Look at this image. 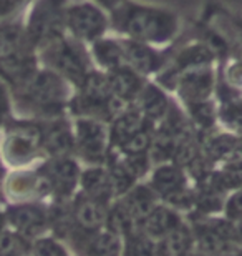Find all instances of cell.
<instances>
[{"label": "cell", "mask_w": 242, "mask_h": 256, "mask_svg": "<svg viewBox=\"0 0 242 256\" xmlns=\"http://www.w3.org/2000/svg\"><path fill=\"white\" fill-rule=\"evenodd\" d=\"M110 28L118 37L133 38L154 47L173 44L181 32L179 15L171 8L125 0L108 12Z\"/></svg>", "instance_id": "obj_1"}, {"label": "cell", "mask_w": 242, "mask_h": 256, "mask_svg": "<svg viewBox=\"0 0 242 256\" xmlns=\"http://www.w3.org/2000/svg\"><path fill=\"white\" fill-rule=\"evenodd\" d=\"M13 114L32 120H51L70 115L75 86L56 72L40 65L30 78L10 90Z\"/></svg>", "instance_id": "obj_2"}, {"label": "cell", "mask_w": 242, "mask_h": 256, "mask_svg": "<svg viewBox=\"0 0 242 256\" xmlns=\"http://www.w3.org/2000/svg\"><path fill=\"white\" fill-rule=\"evenodd\" d=\"M38 66V52L30 42L23 18L0 22V80L10 90H15L25 84Z\"/></svg>", "instance_id": "obj_3"}, {"label": "cell", "mask_w": 242, "mask_h": 256, "mask_svg": "<svg viewBox=\"0 0 242 256\" xmlns=\"http://www.w3.org/2000/svg\"><path fill=\"white\" fill-rule=\"evenodd\" d=\"M126 106L111 94L106 72L95 66L75 88L68 114L71 116H88L110 124Z\"/></svg>", "instance_id": "obj_4"}, {"label": "cell", "mask_w": 242, "mask_h": 256, "mask_svg": "<svg viewBox=\"0 0 242 256\" xmlns=\"http://www.w3.org/2000/svg\"><path fill=\"white\" fill-rule=\"evenodd\" d=\"M38 62L68 80L75 88L83 82L88 72L95 68L88 45L68 34L40 48Z\"/></svg>", "instance_id": "obj_5"}, {"label": "cell", "mask_w": 242, "mask_h": 256, "mask_svg": "<svg viewBox=\"0 0 242 256\" xmlns=\"http://www.w3.org/2000/svg\"><path fill=\"white\" fill-rule=\"evenodd\" d=\"M70 0H33L25 12L23 25L37 52L66 34V7Z\"/></svg>", "instance_id": "obj_6"}, {"label": "cell", "mask_w": 242, "mask_h": 256, "mask_svg": "<svg viewBox=\"0 0 242 256\" xmlns=\"http://www.w3.org/2000/svg\"><path fill=\"white\" fill-rule=\"evenodd\" d=\"M2 153L5 160L12 165H25L32 162L42 148V120L10 116L3 124Z\"/></svg>", "instance_id": "obj_7"}, {"label": "cell", "mask_w": 242, "mask_h": 256, "mask_svg": "<svg viewBox=\"0 0 242 256\" xmlns=\"http://www.w3.org/2000/svg\"><path fill=\"white\" fill-rule=\"evenodd\" d=\"M110 15L93 0L70 2L66 7V34L90 45L110 32Z\"/></svg>", "instance_id": "obj_8"}, {"label": "cell", "mask_w": 242, "mask_h": 256, "mask_svg": "<svg viewBox=\"0 0 242 256\" xmlns=\"http://www.w3.org/2000/svg\"><path fill=\"white\" fill-rule=\"evenodd\" d=\"M76 153L91 165L106 163L111 153L110 124L88 116H73Z\"/></svg>", "instance_id": "obj_9"}, {"label": "cell", "mask_w": 242, "mask_h": 256, "mask_svg": "<svg viewBox=\"0 0 242 256\" xmlns=\"http://www.w3.org/2000/svg\"><path fill=\"white\" fill-rule=\"evenodd\" d=\"M218 86V72L214 65H201L181 72L173 80L169 92L178 95L183 105L214 98Z\"/></svg>", "instance_id": "obj_10"}, {"label": "cell", "mask_w": 242, "mask_h": 256, "mask_svg": "<svg viewBox=\"0 0 242 256\" xmlns=\"http://www.w3.org/2000/svg\"><path fill=\"white\" fill-rule=\"evenodd\" d=\"M125 65L131 66L143 76H156L164 66H166L169 57L173 54V47L169 48H158L154 45L145 42H138L133 38L120 37Z\"/></svg>", "instance_id": "obj_11"}, {"label": "cell", "mask_w": 242, "mask_h": 256, "mask_svg": "<svg viewBox=\"0 0 242 256\" xmlns=\"http://www.w3.org/2000/svg\"><path fill=\"white\" fill-rule=\"evenodd\" d=\"M66 116L42 120V148L48 156H71L76 152L73 125Z\"/></svg>", "instance_id": "obj_12"}, {"label": "cell", "mask_w": 242, "mask_h": 256, "mask_svg": "<svg viewBox=\"0 0 242 256\" xmlns=\"http://www.w3.org/2000/svg\"><path fill=\"white\" fill-rule=\"evenodd\" d=\"M218 120L233 132H242V88L231 85L223 75H218L216 86Z\"/></svg>", "instance_id": "obj_13"}, {"label": "cell", "mask_w": 242, "mask_h": 256, "mask_svg": "<svg viewBox=\"0 0 242 256\" xmlns=\"http://www.w3.org/2000/svg\"><path fill=\"white\" fill-rule=\"evenodd\" d=\"M40 172L50 182L51 192L58 196H70L80 182V168L71 156H50V160L40 166Z\"/></svg>", "instance_id": "obj_14"}, {"label": "cell", "mask_w": 242, "mask_h": 256, "mask_svg": "<svg viewBox=\"0 0 242 256\" xmlns=\"http://www.w3.org/2000/svg\"><path fill=\"white\" fill-rule=\"evenodd\" d=\"M106 75L108 82H110L111 94L115 95V98L123 102L125 105L135 104L141 94V90L145 88L146 82L149 80L128 65H121L118 68L106 72Z\"/></svg>", "instance_id": "obj_15"}, {"label": "cell", "mask_w": 242, "mask_h": 256, "mask_svg": "<svg viewBox=\"0 0 242 256\" xmlns=\"http://www.w3.org/2000/svg\"><path fill=\"white\" fill-rule=\"evenodd\" d=\"M173 102L169 98L168 92L163 88L161 85H158L156 82H146L145 88L141 90L140 96L136 98L135 105L141 110V114L146 116L149 122H153L154 125L158 122H161L166 114L171 108Z\"/></svg>", "instance_id": "obj_16"}, {"label": "cell", "mask_w": 242, "mask_h": 256, "mask_svg": "<svg viewBox=\"0 0 242 256\" xmlns=\"http://www.w3.org/2000/svg\"><path fill=\"white\" fill-rule=\"evenodd\" d=\"M88 50L95 66L103 72H110L125 65V57H123V48L118 35L115 37L105 35V37L95 40L88 45Z\"/></svg>", "instance_id": "obj_17"}, {"label": "cell", "mask_w": 242, "mask_h": 256, "mask_svg": "<svg viewBox=\"0 0 242 256\" xmlns=\"http://www.w3.org/2000/svg\"><path fill=\"white\" fill-rule=\"evenodd\" d=\"M7 218L18 232L28 234V236L38 234L47 224V214H45L43 208L33 203L10 206L7 212Z\"/></svg>", "instance_id": "obj_18"}, {"label": "cell", "mask_w": 242, "mask_h": 256, "mask_svg": "<svg viewBox=\"0 0 242 256\" xmlns=\"http://www.w3.org/2000/svg\"><path fill=\"white\" fill-rule=\"evenodd\" d=\"M106 204L90 196H78L73 206V220L86 233L98 232L106 222Z\"/></svg>", "instance_id": "obj_19"}, {"label": "cell", "mask_w": 242, "mask_h": 256, "mask_svg": "<svg viewBox=\"0 0 242 256\" xmlns=\"http://www.w3.org/2000/svg\"><path fill=\"white\" fill-rule=\"evenodd\" d=\"M7 192L12 196H43L51 192L50 182L42 172H18L7 180Z\"/></svg>", "instance_id": "obj_20"}, {"label": "cell", "mask_w": 242, "mask_h": 256, "mask_svg": "<svg viewBox=\"0 0 242 256\" xmlns=\"http://www.w3.org/2000/svg\"><path fill=\"white\" fill-rule=\"evenodd\" d=\"M80 183L86 196L98 200V202H101L105 204L110 202L111 196L115 194L110 172H108V168L105 166L95 165V166H90L88 170L81 172Z\"/></svg>", "instance_id": "obj_21"}, {"label": "cell", "mask_w": 242, "mask_h": 256, "mask_svg": "<svg viewBox=\"0 0 242 256\" xmlns=\"http://www.w3.org/2000/svg\"><path fill=\"white\" fill-rule=\"evenodd\" d=\"M186 175L181 165L178 163H161L156 172L153 173L151 178V188L154 193L161 196H169L171 193H176L183 188H186Z\"/></svg>", "instance_id": "obj_22"}, {"label": "cell", "mask_w": 242, "mask_h": 256, "mask_svg": "<svg viewBox=\"0 0 242 256\" xmlns=\"http://www.w3.org/2000/svg\"><path fill=\"white\" fill-rule=\"evenodd\" d=\"M154 202H156V193L153 192L151 186H133L130 192L126 193L125 204L131 214L138 220V223L143 224L148 214L153 212Z\"/></svg>", "instance_id": "obj_23"}, {"label": "cell", "mask_w": 242, "mask_h": 256, "mask_svg": "<svg viewBox=\"0 0 242 256\" xmlns=\"http://www.w3.org/2000/svg\"><path fill=\"white\" fill-rule=\"evenodd\" d=\"M145 232L151 236H166L174 232L178 226H181L178 214L166 206H154L153 212L148 214V218L143 223Z\"/></svg>", "instance_id": "obj_24"}, {"label": "cell", "mask_w": 242, "mask_h": 256, "mask_svg": "<svg viewBox=\"0 0 242 256\" xmlns=\"http://www.w3.org/2000/svg\"><path fill=\"white\" fill-rule=\"evenodd\" d=\"M106 222L110 224L111 232H115L116 234L123 233V234H126V236H130L133 233H138V228L141 226V224L138 223V220L133 216L131 212L128 210L125 202L116 203L115 206L110 210V213L106 214Z\"/></svg>", "instance_id": "obj_25"}, {"label": "cell", "mask_w": 242, "mask_h": 256, "mask_svg": "<svg viewBox=\"0 0 242 256\" xmlns=\"http://www.w3.org/2000/svg\"><path fill=\"white\" fill-rule=\"evenodd\" d=\"M189 243H191L189 232L186 228L178 226L174 232L164 236L163 243L158 248V253L159 256H183L188 252Z\"/></svg>", "instance_id": "obj_26"}, {"label": "cell", "mask_w": 242, "mask_h": 256, "mask_svg": "<svg viewBox=\"0 0 242 256\" xmlns=\"http://www.w3.org/2000/svg\"><path fill=\"white\" fill-rule=\"evenodd\" d=\"M120 254V242L115 232L96 233L88 243V256H118Z\"/></svg>", "instance_id": "obj_27"}, {"label": "cell", "mask_w": 242, "mask_h": 256, "mask_svg": "<svg viewBox=\"0 0 242 256\" xmlns=\"http://www.w3.org/2000/svg\"><path fill=\"white\" fill-rule=\"evenodd\" d=\"M158 250L146 234L133 233L128 236L125 256H156Z\"/></svg>", "instance_id": "obj_28"}, {"label": "cell", "mask_w": 242, "mask_h": 256, "mask_svg": "<svg viewBox=\"0 0 242 256\" xmlns=\"http://www.w3.org/2000/svg\"><path fill=\"white\" fill-rule=\"evenodd\" d=\"M194 204L198 206L199 212H203V213L219 212L224 204L223 192L211 190V188H201V193L196 196Z\"/></svg>", "instance_id": "obj_29"}, {"label": "cell", "mask_w": 242, "mask_h": 256, "mask_svg": "<svg viewBox=\"0 0 242 256\" xmlns=\"http://www.w3.org/2000/svg\"><path fill=\"white\" fill-rule=\"evenodd\" d=\"M218 175L221 178V183H223L224 190L242 188V158H236V160L228 162V165H226Z\"/></svg>", "instance_id": "obj_30"}, {"label": "cell", "mask_w": 242, "mask_h": 256, "mask_svg": "<svg viewBox=\"0 0 242 256\" xmlns=\"http://www.w3.org/2000/svg\"><path fill=\"white\" fill-rule=\"evenodd\" d=\"M199 243L203 250L209 252L211 254L218 253V252H224L226 250V240L221 236L218 230L214 228V224H209V226H203L199 228Z\"/></svg>", "instance_id": "obj_31"}, {"label": "cell", "mask_w": 242, "mask_h": 256, "mask_svg": "<svg viewBox=\"0 0 242 256\" xmlns=\"http://www.w3.org/2000/svg\"><path fill=\"white\" fill-rule=\"evenodd\" d=\"M33 0H0V22L22 17Z\"/></svg>", "instance_id": "obj_32"}, {"label": "cell", "mask_w": 242, "mask_h": 256, "mask_svg": "<svg viewBox=\"0 0 242 256\" xmlns=\"http://www.w3.org/2000/svg\"><path fill=\"white\" fill-rule=\"evenodd\" d=\"M22 248L18 236L8 232H0V256H18Z\"/></svg>", "instance_id": "obj_33"}, {"label": "cell", "mask_w": 242, "mask_h": 256, "mask_svg": "<svg viewBox=\"0 0 242 256\" xmlns=\"http://www.w3.org/2000/svg\"><path fill=\"white\" fill-rule=\"evenodd\" d=\"M10 116H13V104L10 88L0 80V128L7 122Z\"/></svg>", "instance_id": "obj_34"}, {"label": "cell", "mask_w": 242, "mask_h": 256, "mask_svg": "<svg viewBox=\"0 0 242 256\" xmlns=\"http://www.w3.org/2000/svg\"><path fill=\"white\" fill-rule=\"evenodd\" d=\"M168 203H171L173 206H178V208H189L193 206L194 202H196V194L189 190V188H183L176 193H171L169 196L164 198Z\"/></svg>", "instance_id": "obj_35"}, {"label": "cell", "mask_w": 242, "mask_h": 256, "mask_svg": "<svg viewBox=\"0 0 242 256\" xmlns=\"http://www.w3.org/2000/svg\"><path fill=\"white\" fill-rule=\"evenodd\" d=\"M35 256H66L63 248L51 240H42L35 244Z\"/></svg>", "instance_id": "obj_36"}, {"label": "cell", "mask_w": 242, "mask_h": 256, "mask_svg": "<svg viewBox=\"0 0 242 256\" xmlns=\"http://www.w3.org/2000/svg\"><path fill=\"white\" fill-rule=\"evenodd\" d=\"M226 214L229 220H241L242 218V188H238L233 196L226 203Z\"/></svg>", "instance_id": "obj_37"}, {"label": "cell", "mask_w": 242, "mask_h": 256, "mask_svg": "<svg viewBox=\"0 0 242 256\" xmlns=\"http://www.w3.org/2000/svg\"><path fill=\"white\" fill-rule=\"evenodd\" d=\"M93 2L105 8L106 12H110V10H113L116 5H120L121 2H125V0H93Z\"/></svg>", "instance_id": "obj_38"}, {"label": "cell", "mask_w": 242, "mask_h": 256, "mask_svg": "<svg viewBox=\"0 0 242 256\" xmlns=\"http://www.w3.org/2000/svg\"><path fill=\"white\" fill-rule=\"evenodd\" d=\"M213 256H233V254H229V253H226V252H218V253H214Z\"/></svg>", "instance_id": "obj_39"}, {"label": "cell", "mask_w": 242, "mask_h": 256, "mask_svg": "<svg viewBox=\"0 0 242 256\" xmlns=\"http://www.w3.org/2000/svg\"><path fill=\"white\" fill-rule=\"evenodd\" d=\"M238 233H239L241 236H242V218L239 220V228H238Z\"/></svg>", "instance_id": "obj_40"}, {"label": "cell", "mask_w": 242, "mask_h": 256, "mask_svg": "<svg viewBox=\"0 0 242 256\" xmlns=\"http://www.w3.org/2000/svg\"><path fill=\"white\" fill-rule=\"evenodd\" d=\"M3 175V166H2V156H0V178Z\"/></svg>", "instance_id": "obj_41"}, {"label": "cell", "mask_w": 242, "mask_h": 256, "mask_svg": "<svg viewBox=\"0 0 242 256\" xmlns=\"http://www.w3.org/2000/svg\"><path fill=\"white\" fill-rule=\"evenodd\" d=\"M2 226H3V218H2V214H0V232H2Z\"/></svg>", "instance_id": "obj_42"}, {"label": "cell", "mask_w": 242, "mask_h": 256, "mask_svg": "<svg viewBox=\"0 0 242 256\" xmlns=\"http://www.w3.org/2000/svg\"><path fill=\"white\" fill-rule=\"evenodd\" d=\"M183 256H198V254H186V253H184Z\"/></svg>", "instance_id": "obj_43"}, {"label": "cell", "mask_w": 242, "mask_h": 256, "mask_svg": "<svg viewBox=\"0 0 242 256\" xmlns=\"http://www.w3.org/2000/svg\"><path fill=\"white\" fill-rule=\"evenodd\" d=\"M239 256H242V253H241V254H239Z\"/></svg>", "instance_id": "obj_44"}]
</instances>
